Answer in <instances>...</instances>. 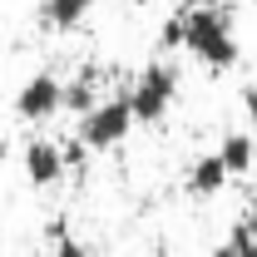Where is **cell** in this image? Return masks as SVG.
<instances>
[{
	"instance_id": "cell-3",
	"label": "cell",
	"mask_w": 257,
	"mask_h": 257,
	"mask_svg": "<svg viewBox=\"0 0 257 257\" xmlns=\"http://www.w3.org/2000/svg\"><path fill=\"white\" fill-rule=\"evenodd\" d=\"M173 99H178V69L173 64H149L139 79H134V89H128V104H134V119L139 124H159L163 114L173 109Z\"/></svg>"
},
{
	"instance_id": "cell-4",
	"label": "cell",
	"mask_w": 257,
	"mask_h": 257,
	"mask_svg": "<svg viewBox=\"0 0 257 257\" xmlns=\"http://www.w3.org/2000/svg\"><path fill=\"white\" fill-rule=\"evenodd\" d=\"M64 109V79L55 74H30L20 89H15V114L25 119V124H45V119H55Z\"/></svg>"
},
{
	"instance_id": "cell-8",
	"label": "cell",
	"mask_w": 257,
	"mask_h": 257,
	"mask_svg": "<svg viewBox=\"0 0 257 257\" xmlns=\"http://www.w3.org/2000/svg\"><path fill=\"white\" fill-rule=\"evenodd\" d=\"M89 10H94V0H45L40 20H45V30H74Z\"/></svg>"
},
{
	"instance_id": "cell-2",
	"label": "cell",
	"mask_w": 257,
	"mask_h": 257,
	"mask_svg": "<svg viewBox=\"0 0 257 257\" xmlns=\"http://www.w3.org/2000/svg\"><path fill=\"white\" fill-rule=\"evenodd\" d=\"M139 124L134 119V104L124 99H99L89 114H79V128H74V139L89 149V154H104V149H119L128 139V128Z\"/></svg>"
},
{
	"instance_id": "cell-14",
	"label": "cell",
	"mask_w": 257,
	"mask_h": 257,
	"mask_svg": "<svg viewBox=\"0 0 257 257\" xmlns=\"http://www.w3.org/2000/svg\"><path fill=\"white\" fill-rule=\"evenodd\" d=\"M128 5H154V0H128Z\"/></svg>"
},
{
	"instance_id": "cell-9",
	"label": "cell",
	"mask_w": 257,
	"mask_h": 257,
	"mask_svg": "<svg viewBox=\"0 0 257 257\" xmlns=\"http://www.w3.org/2000/svg\"><path fill=\"white\" fill-rule=\"evenodd\" d=\"M64 109H69V114H89V109H94V79H89V74H79V79L64 84Z\"/></svg>"
},
{
	"instance_id": "cell-7",
	"label": "cell",
	"mask_w": 257,
	"mask_h": 257,
	"mask_svg": "<svg viewBox=\"0 0 257 257\" xmlns=\"http://www.w3.org/2000/svg\"><path fill=\"white\" fill-rule=\"evenodd\" d=\"M218 154H223L227 173H232V178H242V173H252L257 144H252V134H247V128H232V134H227L223 144H218Z\"/></svg>"
},
{
	"instance_id": "cell-11",
	"label": "cell",
	"mask_w": 257,
	"mask_h": 257,
	"mask_svg": "<svg viewBox=\"0 0 257 257\" xmlns=\"http://www.w3.org/2000/svg\"><path fill=\"white\" fill-rule=\"evenodd\" d=\"M242 109L257 119V84H247V89H242Z\"/></svg>"
},
{
	"instance_id": "cell-6",
	"label": "cell",
	"mask_w": 257,
	"mask_h": 257,
	"mask_svg": "<svg viewBox=\"0 0 257 257\" xmlns=\"http://www.w3.org/2000/svg\"><path fill=\"white\" fill-rule=\"evenodd\" d=\"M227 178H232V173H227L223 154H203V159L188 168V193L193 198H213V193H223Z\"/></svg>"
},
{
	"instance_id": "cell-1",
	"label": "cell",
	"mask_w": 257,
	"mask_h": 257,
	"mask_svg": "<svg viewBox=\"0 0 257 257\" xmlns=\"http://www.w3.org/2000/svg\"><path fill=\"white\" fill-rule=\"evenodd\" d=\"M183 50L198 64H208L213 74H223L237 64V35H232V10L213 5H188L183 10Z\"/></svg>"
},
{
	"instance_id": "cell-10",
	"label": "cell",
	"mask_w": 257,
	"mask_h": 257,
	"mask_svg": "<svg viewBox=\"0 0 257 257\" xmlns=\"http://www.w3.org/2000/svg\"><path fill=\"white\" fill-rule=\"evenodd\" d=\"M173 45H178V50H183V15H178V20H168V25H163V50H173Z\"/></svg>"
},
{
	"instance_id": "cell-13",
	"label": "cell",
	"mask_w": 257,
	"mask_h": 257,
	"mask_svg": "<svg viewBox=\"0 0 257 257\" xmlns=\"http://www.w3.org/2000/svg\"><path fill=\"white\" fill-rule=\"evenodd\" d=\"M183 5H213V0H183Z\"/></svg>"
},
{
	"instance_id": "cell-5",
	"label": "cell",
	"mask_w": 257,
	"mask_h": 257,
	"mask_svg": "<svg viewBox=\"0 0 257 257\" xmlns=\"http://www.w3.org/2000/svg\"><path fill=\"white\" fill-rule=\"evenodd\" d=\"M20 168H25L30 188H55L64 178V168H69V154H64L55 139H30L25 154H20Z\"/></svg>"
},
{
	"instance_id": "cell-12",
	"label": "cell",
	"mask_w": 257,
	"mask_h": 257,
	"mask_svg": "<svg viewBox=\"0 0 257 257\" xmlns=\"http://www.w3.org/2000/svg\"><path fill=\"white\" fill-rule=\"evenodd\" d=\"M60 257H99V252H84L79 242H60Z\"/></svg>"
}]
</instances>
